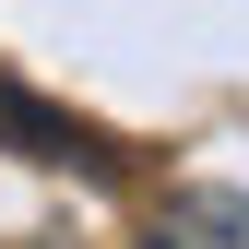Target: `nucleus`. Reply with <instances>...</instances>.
<instances>
[{"mask_svg": "<svg viewBox=\"0 0 249 249\" xmlns=\"http://www.w3.org/2000/svg\"><path fill=\"white\" fill-rule=\"evenodd\" d=\"M0 154H24V166H83V178H131V154H119L95 119H59L48 95H24V83H0Z\"/></svg>", "mask_w": 249, "mask_h": 249, "instance_id": "f257e3e1", "label": "nucleus"}, {"mask_svg": "<svg viewBox=\"0 0 249 249\" xmlns=\"http://www.w3.org/2000/svg\"><path fill=\"white\" fill-rule=\"evenodd\" d=\"M142 249H249V190H226V178L166 190V202L142 213Z\"/></svg>", "mask_w": 249, "mask_h": 249, "instance_id": "f03ea898", "label": "nucleus"}]
</instances>
